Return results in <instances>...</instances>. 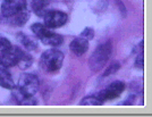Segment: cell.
Returning <instances> with one entry per match:
<instances>
[{"label":"cell","instance_id":"cell-1","mask_svg":"<svg viewBox=\"0 0 152 117\" xmlns=\"http://www.w3.org/2000/svg\"><path fill=\"white\" fill-rule=\"evenodd\" d=\"M64 53L58 49H49L42 53L40 58V67L47 73H55L63 66Z\"/></svg>","mask_w":152,"mask_h":117},{"label":"cell","instance_id":"cell-2","mask_svg":"<svg viewBox=\"0 0 152 117\" xmlns=\"http://www.w3.org/2000/svg\"><path fill=\"white\" fill-rule=\"evenodd\" d=\"M113 52V45L111 42H104L95 49L93 55L91 56L89 61L90 68L93 72H98L102 69L104 65L107 64Z\"/></svg>","mask_w":152,"mask_h":117},{"label":"cell","instance_id":"cell-3","mask_svg":"<svg viewBox=\"0 0 152 117\" xmlns=\"http://www.w3.org/2000/svg\"><path fill=\"white\" fill-rule=\"evenodd\" d=\"M31 30L45 45H48V46L51 47H58L63 43V37L53 33L51 31V29L47 27L45 24L35 23L31 26Z\"/></svg>","mask_w":152,"mask_h":117},{"label":"cell","instance_id":"cell-4","mask_svg":"<svg viewBox=\"0 0 152 117\" xmlns=\"http://www.w3.org/2000/svg\"><path fill=\"white\" fill-rule=\"evenodd\" d=\"M39 78L34 74H22L18 81V90L27 97H34L39 90Z\"/></svg>","mask_w":152,"mask_h":117},{"label":"cell","instance_id":"cell-5","mask_svg":"<svg viewBox=\"0 0 152 117\" xmlns=\"http://www.w3.org/2000/svg\"><path fill=\"white\" fill-rule=\"evenodd\" d=\"M24 51L16 46H12L6 50L1 51L0 55V63L4 66H6L7 68L9 67H14L18 64L19 59L23 56Z\"/></svg>","mask_w":152,"mask_h":117},{"label":"cell","instance_id":"cell-6","mask_svg":"<svg viewBox=\"0 0 152 117\" xmlns=\"http://www.w3.org/2000/svg\"><path fill=\"white\" fill-rule=\"evenodd\" d=\"M23 10H26L25 0H4L1 4V14L7 18Z\"/></svg>","mask_w":152,"mask_h":117},{"label":"cell","instance_id":"cell-7","mask_svg":"<svg viewBox=\"0 0 152 117\" xmlns=\"http://www.w3.org/2000/svg\"><path fill=\"white\" fill-rule=\"evenodd\" d=\"M124 90H125V84L121 81H116L114 83H111L109 86H107L106 89H103L102 91L99 92L96 94V97L99 100H101L102 102H104L107 100H113L115 98L119 97Z\"/></svg>","mask_w":152,"mask_h":117},{"label":"cell","instance_id":"cell-8","mask_svg":"<svg viewBox=\"0 0 152 117\" xmlns=\"http://www.w3.org/2000/svg\"><path fill=\"white\" fill-rule=\"evenodd\" d=\"M45 18V25L49 29H57L66 24L68 20L66 13L59 12V10H48L43 15Z\"/></svg>","mask_w":152,"mask_h":117},{"label":"cell","instance_id":"cell-9","mask_svg":"<svg viewBox=\"0 0 152 117\" xmlns=\"http://www.w3.org/2000/svg\"><path fill=\"white\" fill-rule=\"evenodd\" d=\"M69 49L70 51L73 52L75 56L80 57V56H83L85 52L88 51L89 49V41L83 38H76L74 39L69 45Z\"/></svg>","mask_w":152,"mask_h":117},{"label":"cell","instance_id":"cell-10","mask_svg":"<svg viewBox=\"0 0 152 117\" xmlns=\"http://www.w3.org/2000/svg\"><path fill=\"white\" fill-rule=\"evenodd\" d=\"M0 85L5 89H8V90H12L15 88L14 80L9 71H8V68L6 66L2 65L1 63H0Z\"/></svg>","mask_w":152,"mask_h":117},{"label":"cell","instance_id":"cell-11","mask_svg":"<svg viewBox=\"0 0 152 117\" xmlns=\"http://www.w3.org/2000/svg\"><path fill=\"white\" fill-rule=\"evenodd\" d=\"M12 94H13L15 101L19 105H25V106H31V105L37 104V101L34 100L33 97H27L25 94H23L18 90V88H14L12 89Z\"/></svg>","mask_w":152,"mask_h":117},{"label":"cell","instance_id":"cell-12","mask_svg":"<svg viewBox=\"0 0 152 117\" xmlns=\"http://www.w3.org/2000/svg\"><path fill=\"white\" fill-rule=\"evenodd\" d=\"M50 0H32V8L38 16H43L48 10Z\"/></svg>","mask_w":152,"mask_h":117},{"label":"cell","instance_id":"cell-13","mask_svg":"<svg viewBox=\"0 0 152 117\" xmlns=\"http://www.w3.org/2000/svg\"><path fill=\"white\" fill-rule=\"evenodd\" d=\"M28 18H30V14L27 13L26 10H23V12L16 14V15H14L12 17H9V20H10V23L13 25L23 26L28 20Z\"/></svg>","mask_w":152,"mask_h":117},{"label":"cell","instance_id":"cell-14","mask_svg":"<svg viewBox=\"0 0 152 117\" xmlns=\"http://www.w3.org/2000/svg\"><path fill=\"white\" fill-rule=\"evenodd\" d=\"M20 42L24 45V47L27 50H34V49L38 48V42L28 35H22L20 37Z\"/></svg>","mask_w":152,"mask_h":117},{"label":"cell","instance_id":"cell-15","mask_svg":"<svg viewBox=\"0 0 152 117\" xmlns=\"http://www.w3.org/2000/svg\"><path fill=\"white\" fill-rule=\"evenodd\" d=\"M32 61H33V58H32L31 55H28L27 52H24L23 56L19 59L17 66H19L22 69H26V68H28L32 65Z\"/></svg>","mask_w":152,"mask_h":117},{"label":"cell","instance_id":"cell-16","mask_svg":"<svg viewBox=\"0 0 152 117\" xmlns=\"http://www.w3.org/2000/svg\"><path fill=\"white\" fill-rule=\"evenodd\" d=\"M103 104L101 100H99L96 96H89V97H85L81 101L82 106H101Z\"/></svg>","mask_w":152,"mask_h":117},{"label":"cell","instance_id":"cell-17","mask_svg":"<svg viewBox=\"0 0 152 117\" xmlns=\"http://www.w3.org/2000/svg\"><path fill=\"white\" fill-rule=\"evenodd\" d=\"M119 68H121V64H119V63H114V64H111V65L106 69V72L103 73V75L107 76V75H110V74H114V73H116Z\"/></svg>","mask_w":152,"mask_h":117},{"label":"cell","instance_id":"cell-18","mask_svg":"<svg viewBox=\"0 0 152 117\" xmlns=\"http://www.w3.org/2000/svg\"><path fill=\"white\" fill-rule=\"evenodd\" d=\"M93 37H94V31H93L91 27H86L82 32V34H81V38L88 40V41H90Z\"/></svg>","mask_w":152,"mask_h":117},{"label":"cell","instance_id":"cell-19","mask_svg":"<svg viewBox=\"0 0 152 117\" xmlns=\"http://www.w3.org/2000/svg\"><path fill=\"white\" fill-rule=\"evenodd\" d=\"M13 45H12V42L9 40L4 38V37H0V51H4L8 48H10Z\"/></svg>","mask_w":152,"mask_h":117},{"label":"cell","instance_id":"cell-20","mask_svg":"<svg viewBox=\"0 0 152 117\" xmlns=\"http://www.w3.org/2000/svg\"><path fill=\"white\" fill-rule=\"evenodd\" d=\"M135 66L137 68H142L143 67V52H140L137 58L135 60Z\"/></svg>","mask_w":152,"mask_h":117}]
</instances>
